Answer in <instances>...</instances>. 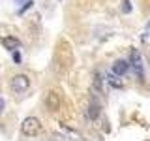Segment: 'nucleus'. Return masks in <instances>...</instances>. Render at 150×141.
I'll return each mask as SVG.
<instances>
[{"instance_id": "obj_13", "label": "nucleus", "mask_w": 150, "mask_h": 141, "mask_svg": "<svg viewBox=\"0 0 150 141\" xmlns=\"http://www.w3.org/2000/svg\"><path fill=\"white\" fill-rule=\"evenodd\" d=\"M13 60H15V62H21V55H19L17 51H15V53H13Z\"/></svg>"}, {"instance_id": "obj_10", "label": "nucleus", "mask_w": 150, "mask_h": 141, "mask_svg": "<svg viewBox=\"0 0 150 141\" xmlns=\"http://www.w3.org/2000/svg\"><path fill=\"white\" fill-rule=\"evenodd\" d=\"M94 88H96V90H101V77H100V73L94 75Z\"/></svg>"}, {"instance_id": "obj_15", "label": "nucleus", "mask_w": 150, "mask_h": 141, "mask_svg": "<svg viewBox=\"0 0 150 141\" xmlns=\"http://www.w3.org/2000/svg\"><path fill=\"white\" fill-rule=\"evenodd\" d=\"M146 32H148V34H150V23H148V25H146Z\"/></svg>"}, {"instance_id": "obj_3", "label": "nucleus", "mask_w": 150, "mask_h": 141, "mask_svg": "<svg viewBox=\"0 0 150 141\" xmlns=\"http://www.w3.org/2000/svg\"><path fill=\"white\" fill-rule=\"evenodd\" d=\"M28 88H30V79H28V75L19 73V75H15V77L11 79V90L13 92L23 94V92H26Z\"/></svg>"}, {"instance_id": "obj_14", "label": "nucleus", "mask_w": 150, "mask_h": 141, "mask_svg": "<svg viewBox=\"0 0 150 141\" xmlns=\"http://www.w3.org/2000/svg\"><path fill=\"white\" fill-rule=\"evenodd\" d=\"M2 109H4V100L0 98V113H2Z\"/></svg>"}, {"instance_id": "obj_9", "label": "nucleus", "mask_w": 150, "mask_h": 141, "mask_svg": "<svg viewBox=\"0 0 150 141\" xmlns=\"http://www.w3.org/2000/svg\"><path fill=\"white\" fill-rule=\"evenodd\" d=\"M107 81H109V85H111V87H115V88H120L122 87V81L118 79V75H115V73L107 75Z\"/></svg>"}, {"instance_id": "obj_2", "label": "nucleus", "mask_w": 150, "mask_h": 141, "mask_svg": "<svg viewBox=\"0 0 150 141\" xmlns=\"http://www.w3.org/2000/svg\"><path fill=\"white\" fill-rule=\"evenodd\" d=\"M21 132L26 137H36V135H40V132H41L40 119H36V117H26L21 124Z\"/></svg>"}, {"instance_id": "obj_4", "label": "nucleus", "mask_w": 150, "mask_h": 141, "mask_svg": "<svg viewBox=\"0 0 150 141\" xmlns=\"http://www.w3.org/2000/svg\"><path fill=\"white\" fill-rule=\"evenodd\" d=\"M60 105H62V96H60L58 90H49L45 96V107L49 111H58Z\"/></svg>"}, {"instance_id": "obj_12", "label": "nucleus", "mask_w": 150, "mask_h": 141, "mask_svg": "<svg viewBox=\"0 0 150 141\" xmlns=\"http://www.w3.org/2000/svg\"><path fill=\"white\" fill-rule=\"evenodd\" d=\"M30 6H32V2H26V4H25V8H21V9H19V13H25V11H26V9L30 8Z\"/></svg>"}, {"instance_id": "obj_8", "label": "nucleus", "mask_w": 150, "mask_h": 141, "mask_svg": "<svg viewBox=\"0 0 150 141\" xmlns=\"http://www.w3.org/2000/svg\"><path fill=\"white\" fill-rule=\"evenodd\" d=\"M98 115H100V103H98V102H92L90 105H88V117L94 120V119H98Z\"/></svg>"}, {"instance_id": "obj_6", "label": "nucleus", "mask_w": 150, "mask_h": 141, "mask_svg": "<svg viewBox=\"0 0 150 141\" xmlns=\"http://www.w3.org/2000/svg\"><path fill=\"white\" fill-rule=\"evenodd\" d=\"M128 70H129V64L126 62V60H116V62L112 64V73L118 75V77H120V75H124Z\"/></svg>"}, {"instance_id": "obj_7", "label": "nucleus", "mask_w": 150, "mask_h": 141, "mask_svg": "<svg viewBox=\"0 0 150 141\" xmlns=\"http://www.w3.org/2000/svg\"><path fill=\"white\" fill-rule=\"evenodd\" d=\"M2 45L6 47V49H9V51H15V49H19L21 41H19L17 38H13V36H6V38H2Z\"/></svg>"}, {"instance_id": "obj_11", "label": "nucleus", "mask_w": 150, "mask_h": 141, "mask_svg": "<svg viewBox=\"0 0 150 141\" xmlns=\"http://www.w3.org/2000/svg\"><path fill=\"white\" fill-rule=\"evenodd\" d=\"M122 11H124V13H129V11H131L129 0H124V2H122Z\"/></svg>"}, {"instance_id": "obj_5", "label": "nucleus", "mask_w": 150, "mask_h": 141, "mask_svg": "<svg viewBox=\"0 0 150 141\" xmlns=\"http://www.w3.org/2000/svg\"><path fill=\"white\" fill-rule=\"evenodd\" d=\"M131 66H133V70H135V75H137L139 79H143L144 72H143V60H141L139 51H133V53H131Z\"/></svg>"}, {"instance_id": "obj_1", "label": "nucleus", "mask_w": 150, "mask_h": 141, "mask_svg": "<svg viewBox=\"0 0 150 141\" xmlns=\"http://www.w3.org/2000/svg\"><path fill=\"white\" fill-rule=\"evenodd\" d=\"M73 62V53L68 41H60L58 49H56V64L60 66V70H68Z\"/></svg>"}]
</instances>
